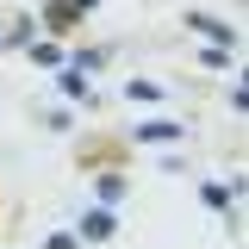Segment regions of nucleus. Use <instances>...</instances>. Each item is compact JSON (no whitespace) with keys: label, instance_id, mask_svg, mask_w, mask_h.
Instances as JSON below:
<instances>
[{"label":"nucleus","instance_id":"obj_4","mask_svg":"<svg viewBox=\"0 0 249 249\" xmlns=\"http://www.w3.org/2000/svg\"><path fill=\"white\" fill-rule=\"evenodd\" d=\"M119 199H124V181H119V175H106V181H100V206H119Z\"/></svg>","mask_w":249,"mask_h":249},{"label":"nucleus","instance_id":"obj_2","mask_svg":"<svg viewBox=\"0 0 249 249\" xmlns=\"http://www.w3.org/2000/svg\"><path fill=\"white\" fill-rule=\"evenodd\" d=\"M81 237H93V243H100V237H112V212H106V206L88 212V218H81Z\"/></svg>","mask_w":249,"mask_h":249},{"label":"nucleus","instance_id":"obj_1","mask_svg":"<svg viewBox=\"0 0 249 249\" xmlns=\"http://www.w3.org/2000/svg\"><path fill=\"white\" fill-rule=\"evenodd\" d=\"M137 137L143 143H168V137H181V124L175 119H150V124H137Z\"/></svg>","mask_w":249,"mask_h":249},{"label":"nucleus","instance_id":"obj_5","mask_svg":"<svg viewBox=\"0 0 249 249\" xmlns=\"http://www.w3.org/2000/svg\"><path fill=\"white\" fill-rule=\"evenodd\" d=\"M62 93H75V100L88 93V81H81V69H62Z\"/></svg>","mask_w":249,"mask_h":249},{"label":"nucleus","instance_id":"obj_7","mask_svg":"<svg viewBox=\"0 0 249 249\" xmlns=\"http://www.w3.org/2000/svg\"><path fill=\"white\" fill-rule=\"evenodd\" d=\"M44 249H75V237H50V243H44Z\"/></svg>","mask_w":249,"mask_h":249},{"label":"nucleus","instance_id":"obj_6","mask_svg":"<svg viewBox=\"0 0 249 249\" xmlns=\"http://www.w3.org/2000/svg\"><path fill=\"white\" fill-rule=\"evenodd\" d=\"M199 193H206V206H218V212L231 206V193H224V187H218V181H206V187H199Z\"/></svg>","mask_w":249,"mask_h":249},{"label":"nucleus","instance_id":"obj_3","mask_svg":"<svg viewBox=\"0 0 249 249\" xmlns=\"http://www.w3.org/2000/svg\"><path fill=\"white\" fill-rule=\"evenodd\" d=\"M187 25H193V31H206V37H212V44H218V37H224V44H231V25H218V19H199V13H193V19H187Z\"/></svg>","mask_w":249,"mask_h":249}]
</instances>
